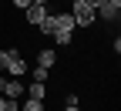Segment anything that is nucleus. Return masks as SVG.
Wrapping results in <instances>:
<instances>
[{
	"instance_id": "obj_8",
	"label": "nucleus",
	"mask_w": 121,
	"mask_h": 111,
	"mask_svg": "<svg viewBox=\"0 0 121 111\" xmlns=\"http://www.w3.org/2000/svg\"><path fill=\"white\" fill-rule=\"evenodd\" d=\"M27 91H30V98H34V101H44V94H47V88H44V84H27Z\"/></svg>"
},
{
	"instance_id": "obj_2",
	"label": "nucleus",
	"mask_w": 121,
	"mask_h": 111,
	"mask_svg": "<svg viewBox=\"0 0 121 111\" xmlns=\"http://www.w3.org/2000/svg\"><path fill=\"white\" fill-rule=\"evenodd\" d=\"M0 94H4V98H13V101H17L20 94H24V84H20V77H13V81L0 77Z\"/></svg>"
},
{
	"instance_id": "obj_12",
	"label": "nucleus",
	"mask_w": 121,
	"mask_h": 111,
	"mask_svg": "<svg viewBox=\"0 0 121 111\" xmlns=\"http://www.w3.org/2000/svg\"><path fill=\"white\" fill-rule=\"evenodd\" d=\"M7 67V51H0V71Z\"/></svg>"
},
{
	"instance_id": "obj_13",
	"label": "nucleus",
	"mask_w": 121,
	"mask_h": 111,
	"mask_svg": "<svg viewBox=\"0 0 121 111\" xmlns=\"http://www.w3.org/2000/svg\"><path fill=\"white\" fill-rule=\"evenodd\" d=\"M0 111H7V98H4V94H0Z\"/></svg>"
},
{
	"instance_id": "obj_10",
	"label": "nucleus",
	"mask_w": 121,
	"mask_h": 111,
	"mask_svg": "<svg viewBox=\"0 0 121 111\" xmlns=\"http://www.w3.org/2000/svg\"><path fill=\"white\" fill-rule=\"evenodd\" d=\"M47 74H51L47 67H40V64H37V67H34V81H37V84H44V81H47Z\"/></svg>"
},
{
	"instance_id": "obj_15",
	"label": "nucleus",
	"mask_w": 121,
	"mask_h": 111,
	"mask_svg": "<svg viewBox=\"0 0 121 111\" xmlns=\"http://www.w3.org/2000/svg\"><path fill=\"white\" fill-rule=\"evenodd\" d=\"M34 4H44V7H47V4H51V0H34Z\"/></svg>"
},
{
	"instance_id": "obj_7",
	"label": "nucleus",
	"mask_w": 121,
	"mask_h": 111,
	"mask_svg": "<svg viewBox=\"0 0 121 111\" xmlns=\"http://www.w3.org/2000/svg\"><path fill=\"white\" fill-rule=\"evenodd\" d=\"M54 27H57V13H51V10H47V17L40 20V27H37V30H40V34H54Z\"/></svg>"
},
{
	"instance_id": "obj_6",
	"label": "nucleus",
	"mask_w": 121,
	"mask_h": 111,
	"mask_svg": "<svg viewBox=\"0 0 121 111\" xmlns=\"http://www.w3.org/2000/svg\"><path fill=\"white\" fill-rule=\"evenodd\" d=\"M54 61H57V54H54V51H51V47H44V51H40V54H37V64H40V67H47V71H51V67H54Z\"/></svg>"
},
{
	"instance_id": "obj_1",
	"label": "nucleus",
	"mask_w": 121,
	"mask_h": 111,
	"mask_svg": "<svg viewBox=\"0 0 121 111\" xmlns=\"http://www.w3.org/2000/svg\"><path fill=\"white\" fill-rule=\"evenodd\" d=\"M71 17H74V27H91L98 13H94V7H87L81 0V4H71Z\"/></svg>"
},
{
	"instance_id": "obj_16",
	"label": "nucleus",
	"mask_w": 121,
	"mask_h": 111,
	"mask_svg": "<svg viewBox=\"0 0 121 111\" xmlns=\"http://www.w3.org/2000/svg\"><path fill=\"white\" fill-rule=\"evenodd\" d=\"M71 4H81V0H71Z\"/></svg>"
},
{
	"instance_id": "obj_14",
	"label": "nucleus",
	"mask_w": 121,
	"mask_h": 111,
	"mask_svg": "<svg viewBox=\"0 0 121 111\" xmlns=\"http://www.w3.org/2000/svg\"><path fill=\"white\" fill-rule=\"evenodd\" d=\"M64 111H81V108H78V104H67V108H64Z\"/></svg>"
},
{
	"instance_id": "obj_4",
	"label": "nucleus",
	"mask_w": 121,
	"mask_h": 111,
	"mask_svg": "<svg viewBox=\"0 0 121 111\" xmlns=\"http://www.w3.org/2000/svg\"><path fill=\"white\" fill-rule=\"evenodd\" d=\"M94 13H98L101 20H108V24H111V20H118V13H121V0H108V4H101Z\"/></svg>"
},
{
	"instance_id": "obj_11",
	"label": "nucleus",
	"mask_w": 121,
	"mask_h": 111,
	"mask_svg": "<svg viewBox=\"0 0 121 111\" xmlns=\"http://www.w3.org/2000/svg\"><path fill=\"white\" fill-rule=\"evenodd\" d=\"M30 4H34V0H13V7H20V10H27Z\"/></svg>"
},
{
	"instance_id": "obj_9",
	"label": "nucleus",
	"mask_w": 121,
	"mask_h": 111,
	"mask_svg": "<svg viewBox=\"0 0 121 111\" xmlns=\"http://www.w3.org/2000/svg\"><path fill=\"white\" fill-rule=\"evenodd\" d=\"M20 111H44V101H34V98H27Z\"/></svg>"
},
{
	"instance_id": "obj_5",
	"label": "nucleus",
	"mask_w": 121,
	"mask_h": 111,
	"mask_svg": "<svg viewBox=\"0 0 121 111\" xmlns=\"http://www.w3.org/2000/svg\"><path fill=\"white\" fill-rule=\"evenodd\" d=\"M7 71H10L13 77H24V74H27V64H24V57H20L17 51H7Z\"/></svg>"
},
{
	"instance_id": "obj_3",
	"label": "nucleus",
	"mask_w": 121,
	"mask_h": 111,
	"mask_svg": "<svg viewBox=\"0 0 121 111\" xmlns=\"http://www.w3.org/2000/svg\"><path fill=\"white\" fill-rule=\"evenodd\" d=\"M24 17H27V24H30V27L37 30V27H40V20L47 17V7H44V4H30V7L24 10Z\"/></svg>"
}]
</instances>
